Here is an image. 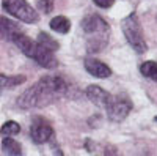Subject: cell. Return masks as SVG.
Returning a JSON list of instances; mask_svg holds the SVG:
<instances>
[{
	"label": "cell",
	"instance_id": "6da1fadb",
	"mask_svg": "<svg viewBox=\"0 0 157 156\" xmlns=\"http://www.w3.org/2000/svg\"><path fill=\"white\" fill-rule=\"evenodd\" d=\"M69 93V84L58 76H44L33 87L17 98V106L24 110L41 109Z\"/></svg>",
	"mask_w": 157,
	"mask_h": 156
},
{
	"label": "cell",
	"instance_id": "7a4b0ae2",
	"mask_svg": "<svg viewBox=\"0 0 157 156\" xmlns=\"http://www.w3.org/2000/svg\"><path fill=\"white\" fill-rule=\"evenodd\" d=\"M82 30L86 33V50L90 54L101 52L109 43L110 27L99 14H88L80 22Z\"/></svg>",
	"mask_w": 157,
	"mask_h": 156
},
{
	"label": "cell",
	"instance_id": "3957f363",
	"mask_svg": "<svg viewBox=\"0 0 157 156\" xmlns=\"http://www.w3.org/2000/svg\"><path fill=\"white\" fill-rule=\"evenodd\" d=\"M121 30L126 36L127 43L130 44L137 54H145L148 50V44L145 41L143 36V30H141V24L138 21V16L135 13H130L129 16H126L121 21Z\"/></svg>",
	"mask_w": 157,
	"mask_h": 156
},
{
	"label": "cell",
	"instance_id": "277c9868",
	"mask_svg": "<svg viewBox=\"0 0 157 156\" xmlns=\"http://www.w3.org/2000/svg\"><path fill=\"white\" fill-rule=\"evenodd\" d=\"M2 6L6 13H10L13 18L19 19L21 22L36 24L39 21L38 11H35L25 0H2Z\"/></svg>",
	"mask_w": 157,
	"mask_h": 156
},
{
	"label": "cell",
	"instance_id": "5b68a950",
	"mask_svg": "<svg viewBox=\"0 0 157 156\" xmlns=\"http://www.w3.org/2000/svg\"><path fill=\"white\" fill-rule=\"evenodd\" d=\"M132 110V102L130 99L124 95H118V96H112L109 104L105 106V112H107V118L112 123H120L123 122L126 117Z\"/></svg>",
	"mask_w": 157,
	"mask_h": 156
},
{
	"label": "cell",
	"instance_id": "8992f818",
	"mask_svg": "<svg viewBox=\"0 0 157 156\" xmlns=\"http://www.w3.org/2000/svg\"><path fill=\"white\" fill-rule=\"evenodd\" d=\"M30 136L35 144L38 145L46 144V142H49L54 137V128L43 117H33L32 125H30Z\"/></svg>",
	"mask_w": 157,
	"mask_h": 156
},
{
	"label": "cell",
	"instance_id": "52a82bcc",
	"mask_svg": "<svg viewBox=\"0 0 157 156\" xmlns=\"http://www.w3.org/2000/svg\"><path fill=\"white\" fill-rule=\"evenodd\" d=\"M30 58H33L39 66H43L46 70H54V68L58 66V60L54 55V50L46 47L44 44H41L39 41H36V46H35V49L32 52Z\"/></svg>",
	"mask_w": 157,
	"mask_h": 156
},
{
	"label": "cell",
	"instance_id": "ba28073f",
	"mask_svg": "<svg viewBox=\"0 0 157 156\" xmlns=\"http://www.w3.org/2000/svg\"><path fill=\"white\" fill-rule=\"evenodd\" d=\"M83 66L88 71V74L99 77V79H107V77L112 76V70L107 66L104 62L98 60V58H85L83 60Z\"/></svg>",
	"mask_w": 157,
	"mask_h": 156
},
{
	"label": "cell",
	"instance_id": "9c48e42d",
	"mask_svg": "<svg viewBox=\"0 0 157 156\" xmlns=\"http://www.w3.org/2000/svg\"><path fill=\"white\" fill-rule=\"evenodd\" d=\"M85 95L93 104H96V106H99V107H104V109H105V106L109 104V101L112 98V95L109 92H105V90H104L102 87H99V85H88Z\"/></svg>",
	"mask_w": 157,
	"mask_h": 156
},
{
	"label": "cell",
	"instance_id": "30bf717a",
	"mask_svg": "<svg viewBox=\"0 0 157 156\" xmlns=\"http://www.w3.org/2000/svg\"><path fill=\"white\" fill-rule=\"evenodd\" d=\"M0 21H2V38H3V40L11 41L13 36L21 32L19 24H16V22H13V21L6 19L5 16H2V19H0Z\"/></svg>",
	"mask_w": 157,
	"mask_h": 156
},
{
	"label": "cell",
	"instance_id": "8fae6325",
	"mask_svg": "<svg viewBox=\"0 0 157 156\" xmlns=\"http://www.w3.org/2000/svg\"><path fill=\"white\" fill-rule=\"evenodd\" d=\"M50 29L57 33H68L71 30V21L66 16H57L50 21Z\"/></svg>",
	"mask_w": 157,
	"mask_h": 156
},
{
	"label": "cell",
	"instance_id": "7c38bea8",
	"mask_svg": "<svg viewBox=\"0 0 157 156\" xmlns=\"http://www.w3.org/2000/svg\"><path fill=\"white\" fill-rule=\"evenodd\" d=\"M2 150L3 153L6 154H11V156H19L22 154V150H21V145L14 139H11L10 136H5L3 140H2Z\"/></svg>",
	"mask_w": 157,
	"mask_h": 156
},
{
	"label": "cell",
	"instance_id": "4fadbf2b",
	"mask_svg": "<svg viewBox=\"0 0 157 156\" xmlns=\"http://www.w3.org/2000/svg\"><path fill=\"white\" fill-rule=\"evenodd\" d=\"M25 82V76H5L0 74V85H2V90L5 88H14L21 84Z\"/></svg>",
	"mask_w": 157,
	"mask_h": 156
},
{
	"label": "cell",
	"instance_id": "5bb4252c",
	"mask_svg": "<svg viewBox=\"0 0 157 156\" xmlns=\"http://www.w3.org/2000/svg\"><path fill=\"white\" fill-rule=\"evenodd\" d=\"M140 73L145 76V77H148V79L157 82V63L155 62L148 60L145 63H141L140 65Z\"/></svg>",
	"mask_w": 157,
	"mask_h": 156
},
{
	"label": "cell",
	"instance_id": "9a60e30c",
	"mask_svg": "<svg viewBox=\"0 0 157 156\" xmlns=\"http://www.w3.org/2000/svg\"><path fill=\"white\" fill-rule=\"evenodd\" d=\"M19 131H21L19 123L13 122V120L5 122V123L2 125V129H0V133H2L3 137H5V136H16V134H19Z\"/></svg>",
	"mask_w": 157,
	"mask_h": 156
},
{
	"label": "cell",
	"instance_id": "2e32d148",
	"mask_svg": "<svg viewBox=\"0 0 157 156\" xmlns=\"http://www.w3.org/2000/svg\"><path fill=\"white\" fill-rule=\"evenodd\" d=\"M38 41L41 43V44H44L46 47H49V49H52V50H58V43L54 40V38H52L50 35H47V33H39L38 35Z\"/></svg>",
	"mask_w": 157,
	"mask_h": 156
},
{
	"label": "cell",
	"instance_id": "e0dca14e",
	"mask_svg": "<svg viewBox=\"0 0 157 156\" xmlns=\"http://www.w3.org/2000/svg\"><path fill=\"white\" fill-rule=\"evenodd\" d=\"M55 0H38V8L39 11H43L44 14H49V13L54 10Z\"/></svg>",
	"mask_w": 157,
	"mask_h": 156
},
{
	"label": "cell",
	"instance_id": "ac0fdd59",
	"mask_svg": "<svg viewBox=\"0 0 157 156\" xmlns=\"http://www.w3.org/2000/svg\"><path fill=\"white\" fill-rule=\"evenodd\" d=\"M94 5H98L99 8H110L113 3H115V0H93Z\"/></svg>",
	"mask_w": 157,
	"mask_h": 156
},
{
	"label": "cell",
	"instance_id": "d6986e66",
	"mask_svg": "<svg viewBox=\"0 0 157 156\" xmlns=\"http://www.w3.org/2000/svg\"><path fill=\"white\" fill-rule=\"evenodd\" d=\"M155 120H157V117H155Z\"/></svg>",
	"mask_w": 157,
	"mask_h": 156
}]
</instances>
